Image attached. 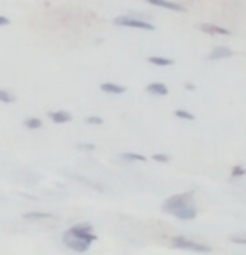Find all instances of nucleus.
<instances>
[{
    "mask_svg": "<svg viewBox=\"0 0 246 255\" xmlns=\"http://www.w3.org/2000/svg\"><path fill=\"white\" fill-rule=\"evenodd\" d=\"M148 62L152 65H160V67H169V65H173V60H169V58H160V56H150Z\"/></svg>",
    "mask_w": 246,
    "mask_h": 255,
    "instance_id": "obj_11",
    "label": "nucleus"
},
{
    "mask_svg": "<svg viewBox=\"0 0 246 255\" xmlns=\"http://www.w3.org/2000/svg\"><path fill=\"white\" fill-rule=\"evenodd\" d=\"M94 240L96 236L89 225H75L64 232V244L77 254H85Z\"/></svg>",
    "mask_w": 246,
    "mask_h": 255,
    "instance_id": "obj_2",
    "label": "nucleus"
},
{
    "mask_svg": "<svg viewBox=\"0 0 246 255\" xmlns=\"http://www.w3.org/2000/svg\"><path fill=\"white\" fill-rule=\"evenodd\" d=\"M50 215H46V213H27L25 219H48Z\"/></svg>",
    "mask_w": 246,
    "mask_h": 255,
    "instance_id": "obj_17",
    "label": "nucleus"
},
{
    "mask_svg": "<svg viewBox=\"0 0 246 255\" xmlns=\"http://www.w3.org/2000/svg\"><path fill=\"white\" fill-rule=\"evenodd\" d=\"M200 29H202L204 33H210V35H221V37H229V35H231V31H227L225 27L214 25V23H202Z\"/></svg>",
    "mask_w": 246,
    "mask_h": 255,
    "instance_id": "obj_6",
    "label": "nucleus"
},
{
    "mask_svg": "<svg viewBox=\"0 0 246 255\" xmlns=\"http://www.w3.org/2000/svg\"><path fill=\"white\" fill-rule=\"evenodd\" d=\"M15 98H13V94H10L8 90H0V102H6V104H12Z\"/></svg>",
    "mask_w": 246,
    "mask_h": 255,
    "instance_id": "obj_13",
    "label": "nucleus"
},
{
    "mask_svg": "<svg viewBox=\"0 0 246 255\" xmlns=\"http://www.w3.org/2000/svg\"><path fill=\"white\" fill-rule=\"evenodd\" d=\"M231 242H235V244H246V234H235V236H231Z\"/></svg>",
    "mask_w": 246,
    "mask_h": 255,
    "instance_id": "obj_16",
    "label": "nucleus"
},
{
    "mask_svg": "<svg viewBox=\"0 0 246 255\" xmlns=\"http://www.w3.org/2000/svg\"><path fill=\"white\" fill-rule=\"evenodd\" d=\"M23 125H25L27 128H40L42 127V121L37 119V117H29V119L23 121Z\"/></svg>",
    "mask_w": 246,
    "mask_h": 255,
    "instance_id": "obj_12",
    "label": "nucleus"
},
{
    "mask_svg": "<svg viewBox=\"0 0 246 255\" xmlns=\"http://www.w3.org/2000/svg\"><path fill=\"white\" fill-rule=\"evenodd\" d=\"M229 56H233L231 48H227V46H218V48L212 50L210 60H221V58H229Z\"/></svg>",
    "mask_w": 246,
    "mask_h": 255,
    "instance_id": "obj_7",
    "label": "nucleus"
},
{
    "mask_svg": "<svg viewBox=\"0 0 246 255\" xmlns=\"http://www.w3.org/2000/svg\"><path fill=\"white\" fill-rule=\"evenodd\" d=\"M146 92L156 94V96H166V94H168V87L162 85V83H152V85L146 87Z\"/></svg>",
    "mask_w": 246,
    "mask_h": 255,
    "instance_id": "obj_8",
    "label": "nucleus"
},
{
    "mask_svg": "<svg viewBox=\"0 0 246 255\" xmlns=\"http://www.w3.org/2000/svg\"><path fill=\"white\" fill-rule=\"evenodd\" d=\"M100 89L104 92H110V94H123L125 92V87H119V85H114V83H102Z\"/></svg>",
    "mask_w": 246,
    "mask_h": 255,
    "instance_id": "obj_10",
    "label": "nucleus"
},
{
    "mask_svg": "<svg viewBox=\"0 0 246 255\" xmlns=\"http://www.w3.org/2000/svg\"><path fill=\"white\" fill-rule=\"evenodd\" d=\"M123 159H127V161H144V155H141V153H123Z\"/></svg>",
    "mask_w": 246,
    "mask_h": 255,
    "instance_id": "obj_14",
    "label": "nucleus"
},
{
    "mask_svg": "<svg viewBox=\"0 0 246 255\" xmlns=\"http://www.w3.org/2000/svg\"><path fill=\"white\" fill-rule=\"evenodd\" d=\"M87 123H91V125H100L102 119H100V117H87Z\"/></svg>",
    "mask_w": 246,
    "mask_h": 255,
    "instance_id": "obj_18",
    "label": "nucleus"
},
{
    "mask_svg": "<svg viewBox=\"0 0 246 255\" xmlns=\"http://www.w3.org/2000/svg\"><path fill=\"white\" fill-rule=\"evenodd\" d=\"M50 119L54 123H69L71 114H67V112H50Z\"/></svg>",
    "mask_w": 246,
    "mask_h": 255,
    "instance_id": "obj_9",
    "label": "nucleus"
},
{
    "mask_svg": "<svg viewBox=\"0 0 246 255\" xmlns=\"http://www.w3.org/2000/svg\"><path fill=\"white\" fill-rule=\"evenodd\" d=\"M162 209L169 215H173V217L181 219V221H193V219H196V213H198L191 192L175 194V196L168 198L162 205Z\"/></svg>",
    "mask_w": 246,
    "mask_h": 255,
    "instance_id": "obj_1",
    "label": "nucleus"
},
{
    "mask_svg": "<svg viewBox=\"0 0 246 255\" xmlns=\"http://www.w3.org/2000/svg\"><path fill=\"white\" fill-rule=\"evenodd\" d=\"M246 171L243 169V167H235V171H233V177H239V175H245Z\"/></svg>",
    "mask_w": 246,
    "mask_h": 255,
    "instance_id": "obj_20",
    "label": "nucleus"
},
{
    "mask_svg": "<svg viewBox=\"0 0 246 255\" xmlns=\"http://www.w3.org/2000/svg\"><path fill=\"white\" fill-rule=\"evenodd\" d=\"M175 115H177L179 119H187V121H193V119H195V115L189 114V112H185V110H177V112H175Z\"/></svg>",
    "mask_w": 246,
    "mask_h": 255,
    "instance_id": "obj_15",
    "label": "nucleus"
},
{
    "mask_svg": "<svg viewBox=\"0 0 246 255\" xmlns=\"http://www.w3.org/2000/svg\"><path fill=\"white\" fill-rule=\"evenodd\" d=\"M116 25H123V27H131V29H143V31H154V25L144 21V19H139V17H131V15H117L114 19Z\"/></svg>",
    "mask_w": 246,
    "mask_h": 255,
    "instance_id": "obj_4",
    "label": "nucleus"
},
{
    "mask_svg": "<svg viewBox=\"0 0 246 255\" xmlns=\"http://www.w3.org/2000/svg\"><path fill=\"white\" fill-rule=\"evenodd\" d=\"M156 161H169V155H162V153H154Z\"/></svg>",
    "mask_w": 246,
    "mask_h": 255,
    "instance_id": "obj_19",
    "label": "nucleus"
},
{
    "mask_svg": "<svg viewBox=\"0 0 246 255\" xmlns=\"http://www.w3.org/2000/svg\"><path fill=\"white\" fill-rule=\"evenodd\" d=\"M171 244L177 248V250H187V252H195V254H210L212 248L210 246H204V244L193 242L189 238H183V236H175Z\"/></svg>",
    "mask_w": 246,
    "mask_h": 255,
    "instance_id": "obj_3",
    "label": "nucleus"
},
{
    "mask_svg": "<svg viewBox=\"0 0 246 255\" xmlns=\"http://www.w3.org/2000/svg\"><path fill=\"white\" fill-rule=\"evenodd\" d=\"M152 6L158 8H166V10H173V12H185V6L177 4V2H168V0H148Z\"/></svg>",
    "mask_w": 246,
    "mask_h": 255,
    "instance_id": "obj_5",
    "label": "nucleus"
},
{
    "mask_svg": "<svg viewBox=\"0 0 246 255\" xmlns=\"http://www.w3.org/2000/svg\"><path fill=\"white\" fill-rule=\"evenodd\" d=\"M8 23H10V19H8V17H4V15H0V27L8 25Z\"/></svg>",
    "mask_w": 246,
    "mask_h": 255,
    "instance_id": "obj_21",
    "label": "nucleus"
}]
</instances>
